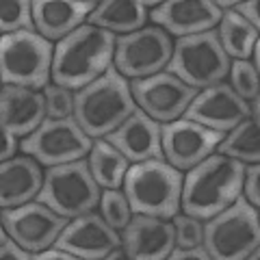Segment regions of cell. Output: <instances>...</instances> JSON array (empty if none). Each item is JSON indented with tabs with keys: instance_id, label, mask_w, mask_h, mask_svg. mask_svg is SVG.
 I'll return each instance as SVG.
<instances>
[{
	"instance_id": "25",
	"label": "cell",
	"mask_w": 260,
	"mask_h": 260,
	"mask_svg": "<svg viewBox=\"0 0 260 260\" xmlns=\"http://www.w3.org/2000/svg\"><path fill=\"white\" fill-rule=\"evenodd\" d=\"M217 152L223 156L237 158L245 165L260 160V137H258V124H254L249 117L243 119L241 124L234 126L217 145Z\"/></svg>"
},
{
	"instance_id": "31",
	"label": "cell",
	"mask_w": 260,
	"mask_h": 260,
	"mask_svg": "<svg viewBox=\"0 0 260 260\" xmlns=\"http://www.w3.org/2000/svg\"><path fill=\"white\" fill-rule=\"evenodd\" d=\"M260 167L258 162L245 165V178H243V191H245V200L251 206H260Z\"/></svg>"
},
{
	"instance_id": "33",
	"label": "cell",
	"mask_w": 260,
	"mask_h": 260,
	"mask_svg": "<svg viewBox=\"0 0 260 260\" xmlns=\"http://www.w3.org/2000/svg\"><path fill=\"white\" fill-rule=\"evenodd\" d=\"M169 260H208V251L204 245H195V247H176L169 251Z\"/></svg>"
},
{
	"instance_id": "17",
	"label": "cell",
	"mask_w": 260,
	"mask_h": 260,
	"mask_svg": "<svg viewBox=\"0 0 260 260\" xmlns=\"http://www.w3.org/2000/svg\"><path fill=\"white\" fill-rule=\"evenodd\" d=\"M121 245L133 260H165L176 245L174 223L152 215H133L121 230Z\"/></svg>"
},
{
	"instance_id": "36",
	"label": "cell",
	"mask_w": 260,
	"mask_h": 260,
	"mask_svg": "<svg viewBox=\"0 0 260 260\" xmlns=\"http://www.w3.org/2000/svg\"><path fill=\"white\" fill-rule=\"evenodd\" d=\"M32 258L37 260H76V256L72 254V251H65L61 247H52V249H42V251H35Z\"/></svg>"
},
{
	"instance_id": "35",
	"label": "cell",
	"mask_w": 260,
	"mask_h": 260,
	"mask_svg": "<svg viewBox=\"0 0 260 260\" xmlns=\"http://www.w3.org/2000/svg\"><path fill=\"white\" fill-rule=\"evenodd\" d=\"M15 150H18V135L11 133L9 128H3V150H0V158L3 160L13 158Z\"/></svg>"
},
{
	"instance_id": "29",
	"label": "cell",
	"mask_w": 260,
	"mask_h": 260,
	"mask_svg": "<svg viewBox=\"0 0 260 260\" xmlns=\"http://www.w3.org/2000/svg\"><path fill=\"white\" fill-rule=\"evenodd\" d=\"M174 230H176V245L178 247H195L204 243V223L198 217L186 213L174 215Z\"/></svg>"
},
{
	"instance_id": "26",
	"label": "cell",
	"mask_w": 260,
	"mask_h": 260,
	"mask_svg": "<svg viewBox=\"0 0 260 260\" xmlns=\"http://www.w3.org/2000/svg\"><path fill=\"white\" fill-rule=\"evenodd\" d=\"M0 30L3 35L18 30H35L30 0H3L0 3Z\"/></svg>"
},
{
	"instance_id": "1",
	"label": "cell",
	"mask_w": 260,
	"mask_h": 260,
	"mask_svg": "<svg viewBox=\"0 0 260 260\" xmlns=\"http://www.w3.org/2000/svg\"><path fill=\"white\" fill-rule=\"evenodd\" d=\"M115 39L117 35L91 24H83L68 37H63L54 48V85L78 91L100 78L113 63Z\"/></svg>"
},
{
	"instance_id": "34",
	"label": "cell",
	"mask_w": 260,
	"mask_h": 260,
	"mask_svg": "<svg viewBox=\"0 0 260 260\" xmlns=\"http://www.w3.org/2000/svg\"><path fill=\"white\" fill-rule=\"evenodd\" d=\"M234 13H239L243 20L249 22L254 28L260 26V18H258V3L256 0H247V3H237V7L232 9Z\"/></svg>"
},
{
	"instance_id": "14",
	"label": "cell",
	"mask_w": 260,
	"mask_h": 260,
	"mask_svg": "<svg viewBox=\"0 0 260 260\" xmlns=\"http://www.w3.org/2000/svg\"><path fill=\"white\" fill-rule=\"evenodd\" d=\"M184 119L198 121V124L213 130H232L243 119L249 117V104L234 93L230 83H217L198 91L191 104L182 113Z\"/></svg>"
},
{
	"instance_id": "20",
	"label": "cell",
	"mask_w": 260,
	"mask_h": 260,
	"mask_svg": "<svg viewBox=\"0 0 260 260\" xmlns=\"http://www.w3.org/2000/svg\"><path fill=\"white\" fill-rule=\"evenodd\" d=\"M46 98L32 89L3 85L0 91V124L18 137H28L46 119Z\"/></svg>"
},
{
	"instance_id": "37",
	"label": "cell",
	"mask_w": 260,
	"mask_h": 260,
	"mask_svg": "<svg viewBox=\"0 0 260 260\" xmlns=\"http://www.w3.org/2000/svg\"><path fill=\"white\" fill-rule=\"evenodd\" d=\"M117 258H128V254H126V249H124V245H117V247H113L109 254H107V260H117Z\"/></svg>"
},
{
	"instance_id": "22",
	"label": "cell",
	"mask_w": 260,
	"mask_h": 260,
	"mask_svg": "<svg viewBox=\"0 0 260 260\" xmlns=\"http://www.w3.org/2000/svg\"><path fill=\"white\" fill-rule=\"evenodd\" d=\"M87 24L109 32H135L148 24V9L139 0H104L98 3L95 11L87 18Z\"/></svg>"
},
{
	"instance_id": "38",
	"label": "cell",
	"mask_w": 260,
	"mask_h": 260,
	"mask_svg": "<svg viewBox=\"0 0 260 260\" xmlns=\"http://www.w3.org/2000/svg\"><path fill=\"white\" fill-rule=\"evenodd\" d=\"M251 68H254L256 72L260 70V46H258V42H256V46L254 48H251Z\"/></svg>"
},
{
	"instance_id": "9",
	"label": "cell",
	"mask_w": 260,
	"mask_h": 260,
	"mask_svg": "<svg viewBox=\"0 0 260 260\" xmlns=\"http://www.w3.org/2000/svg\"><path fill=\"white\" fill-rule=\"evenodd\" d=\"M20 148L39 165L52 167L85 158L93 148V139L78 126L74 115L61 119L46 117L37 130L24 137Z\"/></svg>"
},
{
	"instance_id": "24",
	"label": "cell",
	"mask_w": 260,
	"mask_h": 260,
	"mask_svg": "<svg viewBox=\"0 0 260 260\" xmlns=\"http://www.w3.org/2000/svg\"><path fill=\"white\" fill-rule=\"evenodd\" d=\"M217 35L225 54L239 61H247L251 48L258 42V28H254L234 11H221V20L217 24Z\"/></svg>"
},
{
	"instance_id": "12",
	"label": "cell",
	"mask_w": 260,
	"mask_h": 260,
	"mask_svg": "<svg viewBox=\"0 0 260 260\" xmlns=\"http://www.w3.org/2000/svg\"><path fill=\"white\" fill-rule=\"evenodd\" d=\"M130 91H133L137 107L160 124L180 119L191 100L198 95V89L189 87L167 72L130 80Z\"/></svg>"
},
{
	"instance_id": "19",
	"label": "cell",
	"mask_w": 260,
	"mask_h": 260,
	"mask_svg": "<svg viewBox=\"0 0 260 260\" xmlns=\"http://www.w3.org/2000/svg\"><path fill=\"white\" fill-rule=\"evenodd\" d=\"M98 3L87 0H32V20L35 30L50 42H61L78 26H83L85 20L95 11Z\"/></svg>"
},
{
	"instance_id": "13",
	"label": "cell",
	"mask_w": 260,
	"mask_h": 260,
	"mask_svg": "<svg viewBox=\"0 0 260 260\" xmlns=\"http://www.w3.org/2000/svg\"><path fill=\"white\" fill-rule=\"evenodd\" d=\"M0 219L5 230L28 251H42L54 245L63 228L68 225V217H61L42 202H26L15 208H3Z\"/></svg>"
},
{
	"instance_id": "2",
	"label": "cell",
	"mask_w": 260,
	"mask_h": 260,
	"mask_svg": "<svg viewBox=\"0 0 260 260\" xmlns=\"http://www.w3.org/2000/svg\"><path fill=\"white\" fill-rule=\"evenodd\" d=\"M245 162L223 154H210L189 169L182 182V213L208 219L230 206L243 191Z\"/></svg>"
},
{
	"instance_id": "5",
	"label": "cell",
	"mask_w": 260,
	"mask_h": 260,
	"mask_svg": "<svg viewBox=\"0 0 260 260\" xmlns=\"http://www.w3.org/2000/svg\"><path fill=\"white\" fill-rule=\"evenodd\" d=\"M54 48L37 30H18L0 39V80L3 85L44 89L52 78Z\"/></svg>"
},
{
	"instance_id": "27",
	"label": "cell",
	"mask_w": 260,
	"mask_h": 260,
	"mask_svg": "<svg viewBox=\"0 0 260 260\" xmlns=\"http://www.w3.org/2000/svg\"><path fill=\"white\" fill-rule=\"evenodd\" d=\"M100 215L115 230H124L133 217V208H130L126 193L119 189H104L100 195Z\"/></svg>"
},
{
	"instance_id": "18",
	"label": "cell",
	"mask_w": 260,
	"mask_h": 260,
	"mask_svg": "<svg viewBox=\"0 0 260 260\" xmlns=\"http://www.w3.org/2000/svg\"><path fill=\"white\" fill-rule=\"evenodd\" d=\"M102 139H107L113 148H117L130 162L165 158L160 145V121L152 119L139 107L130 113V117L119 128H115Z\"/></svg>"
},
{
	"instance_id": "28",
	"label": "cell",
	"mask_w": 260,
	"mask_h": 260,
	"mask_svg": "<svg viewBox=\"0 0 260 260\" xmlns=\"http://www.w3.org/2000/svg\"><path fill=\"white\" fill-rule=\"evenodd\" d=\"M230 87L234 89V93H237L239 98H243V100H254V98H258V72L251 68L249 61H239L234 59L230 61Z\"/></svg>"
},
{
	"instance_id": "23",
	"label": "cell",
	"mask_w": 260,
	"mask_h": 260,
	"mask_svg": "<svg viewBox=\"0 0 260 260\" xmlns=\"http://www.w3.org/2000/svg\"><path fill=\"white\" fill-rule=\"evenodd\" d=\"M130 167V160L107 139H95L93 148L89 152V169L95 182L104 189H117L124 184L126 172Z\"/></svg>"
},
{
	"instance_id": "7",
	"label": "cell",
	"mask_w": 260,
	"mask_h": 260,
	"mask_svg": "<svg viewBox=\"0 0 260 260\" xmlns=\"http://www.w3.org/2000/svg\"><path fill=\"white\" fill-rule=\"evenodd\" d=\"M165 72L200 91L221 83L228 76L230 56L225 54L217 30L213 28L198 35L178 37Z\"/></svg>"
},
{
	"instance_id": "3",
	"label": "cell",
	"mask_w": 260,
	"mask_h": 260,
	"mask_svg": "<svg viewBox=\"0 0 260 260\" xmlns=\"http://www.w3.org/2000/svg\"><path fill=\"white\" fill-rule=\"evenodd\" d=\"M135 109L130 80L119 74L115 65L93 83L74 91V119L91 139H102L119 128Z\"/></svg>"
},
{
	"instance_id": "32",
	"label": "cell",
	"mask_w": 260,
	"mask_h": 260,
	"mask_svg": "<svg viewBox=\"0 0 260 260\" xmlns=\"http://www.w3.org/2000/svg\"><path fill=\"white\" fill-rule=\"evenodd\" d=\"M0 256L5 260H30L32 258L30 251L24 249L5 228H3V232H0Z\"/></svg>"
},
{
	"instance_id": "16",
	"label": "cell",
	"mask_w": 260,
	"mask_h": 260,
	"mask_svg": "<svg viewBox=\"0 0 260 260\" xmlns=\"http://www.w3.org/2000/svg\"><path fill=\"white\" fill-rule=\"evenodd\" d=\"M150 20L165 32L189 37L213 30L221 20V11L213 0H169L150 11Z\"/></svg>"
},
{
	"instance_id": "10",
	"label": "cell",
	"mask_w": 260,
	"mask_h": 260,
	"mask_svg": "<svg viewBox=\"0 0 260 260\" xmlns=\"http://www.w3.org/2000/svg\"><path fill=\"white\" fill-rule=\"evenodd\" d=\"M174 44L160 26H143L115 39V70L124 78H148L167 68Z\"/></svg>"
},
{
	"instance_id": "11",
	"label": "cell",
	"mask_w": 260,
	"mask_h": 260,
	"mask_svg": "<svg viewBox=\"0 0 260 260\" xmlns=\"http://www.w3.org/2000/svg\"><path fill=\"white\" fill-rule=\"evenodd\" d=\"M225 137L223 130H213L191 119H174L160 124L162 156L176 169H191L210 156L219 141Z\"/></svg>"
},
{
	"instance_id": "21",
	"label": "cell",
	"mask_w": 260,
	"mask_h": 260,
	"mask_svg": "<svg viewBox=\"0 0 260 260\" xmlns=\"http://www.w3.org/2000/svg\"><path fill=\"white\" fill-rule=\"evenodd\" d=\"M44 186V172L32 156H18L0 165V206L15 208L35 200Z\"/></svg>"
},
{
	"instance_id": "8",
	"label": "cell",
	"mask_w": 260,
	"mask_h": 260,
	"mask_svg": "<svg viewBox=\"0 0 260 260\" xmlns=\"http://www.w3.org/2000/svg\"><path fill=\"white\" fill-rule=\"evenodd\" d=\"M100 184L91 176L89 160L80 158L48 167L37 202L50 206L61 217L74 219L95 210L100 204Z\"/></svg>"
},
{
	"instance_id": "15",
	"label": "cell",
	"mask_w": 260,
	"mask_h": 260,
	"mask_svg": "<svg viewBox=\"0 0 260 260\" xmlns=\"http://www.w3.org/2000/svg\"><path fill=\"white\" fill-rule=\"evenodd\" d=\"M54 245L72 251L76 258L100 260L107 258L113 247L121 245V237L115 228L104 221L102 215H95L91 210V213H85L68 221Z\"/></svg>"
},
{
	"instance_id": "6",
	"label": "cell",
	"mask_w": 260,
	"mask_h": 260,
	"mask_svg": "<svg viewBox=\"0 0 260 260\" xmlns=\"http://www.w3.org/2000/svg\"><path fill=\"white\" fill-rule=\"evenodd\" d=\"M260 243L258 208L251 206L245 195H239L221 213L206 219L204 243L213 260H243Z\"/></svg>"
},
{
	"instance_id": "30",
	"label": "cell",
	"mask_w": 260,
	"mask_h": 260,
	"mask_svg": "<svg viewBox=\"0 0 260 260\" xmlns=\"http://www.w3.org/2000/svg\"><path fill=\"white\" fill-rule=\"evenodd\" d=\"M44 98H46L48 117L61 119L74 115V93H72V89H65L61 85H46Z\"/></svg>"
},
{
	"instance_id": "4",
	"label": "cell",
	"mask_w": 260,
	"mask_h": 260,
	"mask_svg": "<svg viewBox=\"0 0 260 260\" xmlns=\"http://www.w3.org/2000/svg\"><path fill=\"white\" fill-rule=\"evenodd\" d=\"M182 182V172L165 158H148L130 165L124 178V193L133 215L169 219L180 213Z\"/></svg>"
}]
</instances>
